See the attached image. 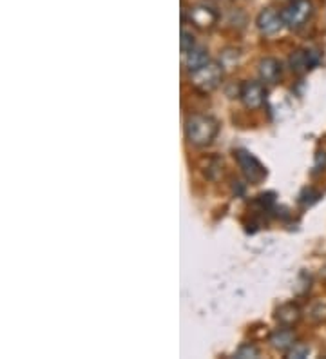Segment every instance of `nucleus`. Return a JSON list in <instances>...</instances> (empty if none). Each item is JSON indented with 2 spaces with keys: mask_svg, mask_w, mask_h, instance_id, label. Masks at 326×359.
Returning <instances> with one entry per match:
<instances>
[{
  "mask_svg": "<svg viewBox=\"0 0 326 359\" xmlns=\"http://www.w3.org/2000/svg\"><path fill=\"white\" fill-rule=\"evenodd\" d=\"M219 124L210 115H191L185 122V138L194 147H207L214 142Z\"/></svg>",
  "mask_w": 326,
  "mask_h": 359,
  "instance_id": "nucleus-1",
  "label": "nucleus"
},
{
  "mask_svg": "<svg viewBox=\"0 0 326 359\" xmlns=\"http://www.w3.org/2000/svg\"><path fill=\"white\" fill-rule=\"evenodd\" d=\"M221 80L223 64H219L216 60H210V62H207L203 67L191 73V85H193L198 93H203V95L213 93L214 89H217L219 84H221Z\"/></svg>",
  "mask_w": 326,
  "mask_h": 359,
  "instance_id": "nucleus-2",
  "label": "nucleus"
},
{
  "mask_svg": "<svg viewBox=\"0 0 326 359\" xmlns=\"http://www.w3.org/2000/svg\"><path fill=\"white\" fill-rule=\"evenodd\" d=\"M312 13H314L312 0H290L281 10L283 24L292 31L301 30L303 25L310 20Z\"/></svg>",
  "mask_w": 326,
  "mask_h": 359,
  "instance_id": "nucleus-3",
  "label": "nucleus"
},
{
  "mask_svg": "<svg viewBox=\"0 0 326 359\" xmlns=\"http://www.w3.org/2000/svg\"><path fill=\"white\" fill-rule=\"evenodd\" d=\"M185 13H187L188 22L202 31L213 30L214 25L217 24V20H219V13L214 10L213 6L203 4V2L191 6Z\"/></svg>",
  "mask_w": 326,
  "mask_h": 359,
  "instance_id": "nucleus-4",
  "label": "nucleus"
},
{
  "mask_svg": "<svg viewBox=\"0 0 326 359\" xmlns=\"http://www.w3.org/2000/svg\"><path fill=\"white\" fill-rule=\"evenodd\" d=\"M234 156H236L237 164L241 167L243 176H245L250 184H261L263 180H265V176H267V169L259 164V160L245 149H237L236 153H234Z\"/></svg>",
  "mask_w": 326,
  "mask_h": 359,
  "instance_id": "nucleus-5",
  "label": "nucleus"
},
{
  "mask_svg": "<svg viewBox=\"0 0 326 359\" xmlns=\"http://www.w3.org/2000/svg\"><path fill=\"white\" fill-rule=\"evenodd\" d=\"M239 98H241L243 105L247 109H259L265 104L267 98V89L263 82H256V80H248L239 85Z\"/></svg>",
  "mask_w": 326,
  "mask_h": 359,
  "instance_id": "nucleus-6",
  "label": "nucleus"
},
{
  "mask_svg": "<svg viewBox=\"0 0 326 359\" xmlns=\"http://www.w3.org/2000/svg\"><path fill=\"white\" fill-rule=\"evenodd\" d=\"M256 24H257V30H259V33L265 36L277 35V33L285 28V24H283V19H281V11L272 10V8L263 10L261 13L257 15Z\"/></svg>",
  "mask_w": 326,
  "mask_h": 359,
  "instance_id": "nucleus-7",
  "label": "nucleus"
},
{
  "mask_svg": "<svg viewBox=\"0 0 326 359\" xmlns=\"http://www.w3.org/2000/svg\"><path fill=\"white\" fill-rule=\"evenodd\" d=\"M288 62H290V69L294 73L303 75V73H307L308 69H312L319 62V55H317V51L297 50L296 53H292Z\"/></svg>",
  "mask_w": 326,
  "mask_h": 359,
  "instance_id": "nucleus-8",
  "label": "nucleus"
},
{
  "mask_svg": "<svg viewBox=\"0 0 326 359\" xmlns=\"http://www.w3.org/2000/svg\"><path fill=\"white\" fill-rule=\"evenodd\" d=\"M259 78L265 85H274L281 78V64L276 58H263L257 65Z\"/></svg>",
  "mask_w": 326,
  "mask_h": 359,
  "instance_id": "nucleus-9",
  "label": "nucleus"
},
{
  "mask_svg": "<svg viewBox=\"0 0 326 359\" xmlns=\"http://www.w3.org/2000/svg\"><path fill=\"white\" fill-rule=\"evenodd\" d=\"M207 62H210V58H208V51L199 44L191 47L187 53H183V65H185V69H187L188 73L199 69V67H203Z\"/></svg>",
  "mask_w": 326,
  "mask_h": 359,
  "instance_id": "nucleus-10",
  "label": "nucleus"
},
{
  "mask_svg": "<svg viewBox=\"0 0 326 359\" xmlns=\"http://www.w3.org/2000/svg\"><path fill=\"white\" fill-rule=\"evenodd\" d=\"M268 343H270L272 349L287 354L292 345L296 343V336L290 330V327H281V329H276L272 332L270 338H268Z\"/></svg>",
  "mask_w": 326,
  "mask_h": 359,
  "instance_id": "nucleus-11",
  "label": "nucleus"
},
{
  "mask_svg": "<svg viewBox=\"0 0 326 359\" xmlns=\"http://www.w3.org/2000/svg\"><path fill=\"white\" fill-rule=\"evenodd\" d=\"M301 309L294 303H287V305H281L276 312V319L279 321L281 327H294V325L299 323V319H301Z\"/></svg>",
  "mask_w": 326,
  "mask_h": 359,
  "instance_id": "nucleus-12",
  "label": "nucleus"
},
{
  "mask_svg": "<svg viewBox=\"0 0 326 359\" xmlns=\"http://www.w3.org/2000/svg\"><path fill=\"white\" fill-rule=\"evenodd\" d=\"M308 318L314 321V323H326V303L319 301V303H314L308 309Z\"/></svg>",
  "mask_w": 326,
  "mask_h": 359,
  "instance_id": "nucleus-13",
  "label": "nucleus"
},
{
  "mask_svg": "<svg viewBox=\"0 0 326 359\" xmlns=\"http://www.w3.org/2000/svg\"><path fill=\"white\" fill-rule=\"evenodd\" d=\"M310 356V347L307 343H294L290 347V350L287 352V358L290 359H303Z\"/></svg>",
  "mask_w": 326,
  "mask_h": 359,
  "instance_id": "nucleus-14",
  "label": "nucleus"
},
{
  "mask_svg": "<svg viewBox=\"0 0 326 359\" xmlns=\"http://www.w3.org/2000/svg\"><path fill=\"white\" fill-rule=\"evenodd\" d=\"M234 358H239V359L259 358V349H257V347H254V345H250V343H245V345H241V347H239V349L236 350V354H234Z\"/></svg>",
  "mask_w": 326,
  "mask_h": 359,
  "instance_id": "nucleus-15",
  "label": "nucleus"
},
{
  "mask_svg": "<svg viewBox=\"0 0 326 359\" xmlns=\"http://www.w3.org/2000/svg\"><path fill=\"white\" fill-rule=\"evenodd\" d=\"M299 202H301L303 207H310V205H314L317 202V199L321 198V195L317 193L316 189H305L303 191V195L299 196Z\"/></svg>",
  "mask_w": 326,
  "mask_h": 359,
  "instance_id": "nucleus-16",
  "label": "nucleus"
},
{
  "mask_svg": "<svg viewBox=\"0 0 326 359\" xmlns=\"http://www.w3.org/2000/svg\"><path fill=\"white\" fill-rule=\"evenodd\" d=\"M196 42H194V36L188 33L187 30H182V53H187L191 47H194Z\"/></svg>",
  "mask_w": 326,
  "mask_h": 359,
  "instance_id": "nucleus-17",
  "label": "nucleus"
},
{
  "mask_svg": "<svg viewBox=\"0 0 326 359\" xmlns=\"http://www.w3.org/2000/svg\"><path fill=\"white\" fill-rule=\"evenodd\" d=\"M326 169V151H321V153H317L316 156V162H314V175H319L321 171Z\"/></svg>",
  "mask_w": 326,
  "mask_h": 359,
  "instance_id": "nucleus-18",
  "label": "nucleus"
}]
</instances>
